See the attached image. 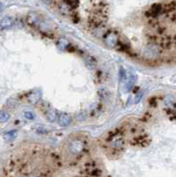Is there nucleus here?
Returning <instances> with one entry per match:
<instances>
[{
    "mask_svg": "<svg viewBox=\"0 0 176 177\" xmlns=\"http://www.w3.org/2000/svg\"><path fill=\"white\" fill-rule=\"evenodd\" d=\"M72 122L71 117L66 114V113H61L59 116V124L62 127H67Z\"/></svg>",
    "mask_w": 176,
    "mask_h": 177,
    "instance_id": "20e7f679",
    "label": "nucleus"
},
{
    "mask_svg": "<svg viewBox=\"0 0 176 177\" xmlns=\"http://www.w3.org/2000/svg\"><path fill=\"white\" fill-rule=\"evenodd\" d=\"M67 44H68V42L67 41V40L65 39H60L59 40V49L64 50L67 48Z\"/></svg>",
    "mask_w": 176,
    "mask_h": 177,
    "instance_id": "9b49d317",
    "label": "nucleus"
},
{
    "mask_svg": "<svg viewBox=\"0 0 176 177\" xmlns=\"http://www.w3.org/2000/svg\"><path fill=\"white\" fill-rule=\"evenodd\" d=\"M24 114L25 117L27 119H29V120H33L34 119V114L32 113H30V112H26Z\"/></svg>",
    "mask_w": 176,
    "mask_h": 177,
    "instance_id": "f8f14e48",
    "label": "nucleus"
},
{
    "mask_svg": "<svg viewBox=\"0 0 176 177\" xmlns=\"http://www.w3.org/2000/svg\"><path fill=\"white\" fill-rule=\"evenodd\" d=\"M10 118L9 113L6 112H1L0 113V122H6Z\"/></svg>",
    "mask_w": 176,
    "mask_h": 177,
    "instance_id": "1a4fd4ad",
    "label": "nucleus"
},
{
    "mask_svg": "<svg viewBox=\"0 0 176 177\" xmlns=\"http://www.w3.org/2000/svg\"><path fill=\"white\" fill-rule=\"evenodd\" d=\"M162 9H163V7H162L161 5H152V7L149 9V11L147 12V13L148 15L150 16V17H157V15H159L162 12Z\"/></svg>",
    "mask_w": 176,
    "mask_h": 177,
    "instance_id": "7ed1b4c3",
    "label": "nucleus"
},
{
    "mask_svg": "<svg viewBox=\"0 0 176 177\" xmlns=\"http://www.w3.org/2000/svg\"><path fill=\"white\" fill-rule=\"evenodd\" d=\"M2 10H3V5L0 4V13L2 12Z\"/></svg>",
    "mask_w": 176,
    "mask_h": 177,
    "instance_id": "2eb2a0df",
    "label": "nucleus"
},
{
    "mask_svg": "<svg viewBox=\"0 0 176 177\" xmlns=\"http://www.w3.org/2000/svg\"><path fill=\"white\" fill-rule=\"evenodd\" d=\"M83 143L80 140H74L71 143V151L73 153H80L83 150Z\"/></svg>",
    "mask_w": 176,
    "mask_h": 177,
    "instance_id": "39448f33",
    "label": "nucleus"
},
{
    "mask_svg": "<svg viewBox=\"0 0 176 177\" xmlns=\"http://www.w3.org/2000/svg\"><path fill=\"white\" fill-rule=\"evenodd\" d=\"M104 44H106L108 47L114 48V47L117 46L118 43H119V35H118V34L115 31H113V30L111 31L110 30L104 35Z\"/></svg>",
    "mask_w": 176,
    "mask_h": 177,
    "instance_id": "f257e3e1",
    "label": "nucleus"
},
{
    "mask_svg": "<svg viewBox=\"0 0 176 177\" xmlns=\"http://www.w3.org/2000/svg\"><path fill=\"white\" fill-rule=\"evenodd\" d=\"M16 134H17V131L16 130H13V131H10L8 132L7 134L5 135V138L6 140H11L13 138H14L16 137Z\"/></svg>",
    "mask_w": 176,
    "mask_h": 177,
    "instance_id": "9d476101",
    "label": "nucleus"
},
{
    "mask_svg": "<svg viewBox=\"0 0 176 177\" xmlns=\"http://www.w3.org/2000/svg\"><path fill=\"white\" fill-rule=\"evenodd\" d=\"M42 1L44 2L45 5H52V4H53V2H54V0H42Z\"/></svg>",
    "mask_w": 176,
    "mask_h": 177,
    "instance_id": "ddd939ff",
    "label": "nucleus"
},
{
    "mask_svg": "<svg viewBox=\"0 0 176 177\" xmlns=\"http://www.w3.org/2000/svg\"><path fill=\"white\" fill-rule=\"evenodd\" d=\"M62 1L69 9H76L79 5V0H62Z\"/></svg>",
    "mask_w": 176,
    "mask_h": 177,
    "instance_id": "0eeeda50",
    "label": "nucleus"
},
{
    "mask_svg": "<svg viewBox=\"0 0 176 177\" xmlns=\"http://www.w3.org/2000/svg\"><path fill=\"white\" fill-rule=\"evenodd\" d=\"M13 20L12 18L10 17H5L4 19H2L1 22H0V25L3 29H8L13 26Z\"/></svg>",
    "mask_w": 176,
    "mask_h": 177,
    "instance_id": "423d86ee",
    "label": "nucleus"
},
{
    "mask_svg": "<svg viewBox=\"0 0 176 177\" xmlns=\"http://www.w3.org/2000/svg\"><path fill=\"white\" fill-rule=\"evenodd\" d=\"M47 119L49 120L50 121H56V119H57V113L55 111L53 110H50L49 112L47 113Z\"/></svg>",
    "mask_w": 176,
    "mask_h": 177,
    "instance_id": "6e6552de",
    "label": "nucleus"
},
{
    "mask_svg": "<svg viewBox=\"0 0 176 177\" xmlns=\"http://www.w3.org/2000/svg\"><path fill=\"white\" fill-rule=\"evenodd\" d=\"M142 93H140V95H137L136 96V99H135V101L136 102H138V101H140L141 100V99H142Z\"/></svg>",
    "mask_w": 176,
    "mask_h": 177,
    "instance_id": "4468645a",
    "label": "nucleus"
},
{
    "mask_svg": "<svg viewBox=\"0 0 176 177\" xmlns=\"http://www.w3.org/2000/svg\"><path fill=\"white\" fill-rule=\"evenodd\" d=\"M109 144L116 149H121L124 146V139L120 134H116L109 139Z\"/></svg>",
    "mask_w": 176,
    "mask_h": 177,
    "instance_id": "f03ea898",
    "label": "nucleus"
}]
</instances>
